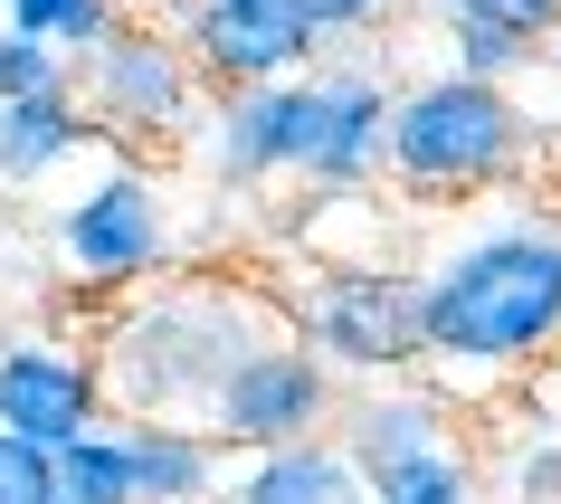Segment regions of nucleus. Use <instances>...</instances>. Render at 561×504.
Listing matches in <instances>:
<instances>
[{
    "label": "nucleus",
    "mask_w": 561,
    "mask_h": 504,
    "mask_svg": "<svg viewBox=\"0 0 561 504\" xmlns=\"http://www.w3.org/2000/svg\"><path fill=\"white\" fill-rule=\"evenodd\" d=\"M296 333L305 353H324L343 381H410L428 362V333H419V276L410 267H314L296 296Z\"/></svg>",
    "instance_id": "4"
},
{
    "label": "nucleus",
    "mask_w": 561,
    "mask_h": 504,
    "mask_svg": "<svg viewBox=\"0 0 561 504\" xmlns=\"http://www.w3.org/2000/svg\"><path fill=\"white\" fill-rule=\"evenodd\" d=\"M514 504H561V428L514 447Z\"/></svg>",
    "instance_id": "22"
},
{
    "label": "nucleus",
    "mask_w": 561,
    "mask_h": 504,
    "mask_svg": "<svg viewBox=\"0 0 561 504\" xmlns=\"http://www.w3.org/2000/svg\"><path fill=\"white\" fill-rule=\"evenodd\" d=\"M286 333V314L238 286V276H172V286H144L105 324V400L124 419H191L201 428L219 410V390L238 381V362L266 353Z\"/></svg>",
    "instance_id": "2"
},
{
    "label": "nucleus",
    "mask_w": 561,
    "mask_h": 504,
    "mask_svg": "<svg viewBox=\"0 0 561 504\" xmlns=\"http://www.w3.org/2000/svg\"><path fill=\"white\" fill-rule=\"evenodd\" d=\"M0 20H10L20 38H38V48H58V58L77 67L87 48H105L134 10H124V0H0Z\"/></svg>",
    "instance_id": "16"
},
{
    "label": "nucleus",
    "mask_w": 561,
    "mask_h": 504,
    "mask_svg": "<svg viewBox=\"0 0 561 504\" xmlns=\"http://www.w3.org/2000/svg\"><path fill=\"white\" fill-rule=\"evenodd\" d=\"M134 438V504H229V447L191 419H124Z\"/></svg>",
    "instance_id": "14"
},
{
    "label": "nucleus",
    "mask_w": 561,
    "mask_h": 504,
    "mask_svg": "<svg viewBox=\"0 0 561 504\" xmlns=\"http://www.w3.org/2000/svg\"><path fill=\"white\" fill-rule=\"evenodd\" d=\"M229 504H371L362 467L343 457V438H314V447H276V457H248L229 476Z\"/></svg>",
    "instance_id": "15"
},
{
    "label": "nucleus",
    "mask_w": 561,
    "mask_h": 504,
    "mask_svg": "<svg viewBox=\"0 0 561 504\" xmlns=\"http://www.w3.org/2000/svg\"><path fill=\"white\" fill-rule=\"evenodd\" d=\"M410 276L428 362L457 381H504L561 343V219H485Z\"/></svg>",
    "instance_id": "1"
},
{
    "label": "nucleus",
    "mask_w": 561,
    "mask_h": 504,
    "mask_svg": "<svg viewBox=\"0 0 561 504\" xmlns=\"http://www.w3.org/2000/svg\"><path fill=\"white\" fill-rule=\"evenodd\" d=\"M296 10H305V30L333 48V38H371V30H390L410 0H296Z\"/></svg>",
    "instance_id": "21"
},
{
    "label": "nucleus",
    "mask_w": 561,
    "mask_h": 504,
    "mask_svg": "<svg viewBox=\"0 0 561 504\" xmlns=\"http://www.w3.org/2000/svg\"><path fill=\"white\" fill-rule=\"evenodd\" d=\"M428 20H438L457 77H495V87H514L524 67L552 58L561 0H428Z\"/></svg>",
    "instance_id": "11"
},
{
    "label": "nucleus",
    "mask_w": 561,
    "mask_h": 504,
    "mask_svg": "<svg viewBox=\"0 0 561 504\" xmlns=\"http://www.w3.org/2000/svg\"><path fill=\"white\" fill-rule=\"evenodd\" d=\"M0 504H58V457L0 428Z\"/></svg>",
    "instance_id": "20"
},
{
    "label": "nucleus",
    "mask_w": 561,
    "mask_h": 504,
    "mask_svg": "<svg viewBox=\"0 0 561 504\" xmlns=\"http://www.w3.org/2000/svg\"><path fill=\"white\" fill-rule=\"evenodd\" d=\"M343 371H333L324 353H305V333L286 324L266 353L238 362V381L219 390V410L201 419L209 438L229 447V457H276V447H314L343 428Z\"/></svg>",
    "instance_id": "8"
},
{
    "label": "nucleus",
    "mask_w": 561,
    "mask_h": 504,
    "mask_svg": "<svg viewBox=\"0 0 561 504\" xmlns=\"http://www.w3.org/2000/svg\"><path fill=\"white\" fill-rule=\"evenodd\" d=\"M533 152V105L495 77H457V67H428L400 87V115H390V181L410 201H467V191H495L514 162Z\"/></svg>",
    "instance_id": "3"
},
{
    "label": "nucleus",
    "mask_w": 561,
    "mask_h": 504,
    "mask_svg": "<svg viewBox=\"0 0 561 504\" xmlns=\"http://www.w3.org/2000/svg\"><path fill=\"white\" fill-rule=\"evenodd\" d=\"M552 67H561V58H552Z\"/></svg>",
    "instance_id": "23"
},
{
    "label": "nucleus",
    "mask_w": 561,
    "mask_h": 504,
    "mask_svg": "<svg viewBox=\"0 0 561 504\" xmlns=\"http://www.w3.org/2000/svg\"><path fill=\"white\" fill-rule=\"evenodd\" d=\"M172 38L191 48L209 95H257L286 77H314L324 38L305 30L296 0H172Z\"/></svg>",
    "instance_id": "9"
},
{
    "label": "nucleus",
    "mask_w": 561,
    "mask_h": 504,
    "mask_svg": "<svg viewBox=\"0 0 561 504\" xmlns=\"http://www.w3.org/2000/svg\"><path fill=\"white\" fill-rule=\"evenodd\" d=\"M77 95H87L105 144H181V134H201V67L172 38V20H144V10L105 48L77 58Z\"/></svg>",
    "instance_id": "7"
},
{
    "label": "nucleus",
    "mask_w": 561,
    "mask_h": 504,
    "mask_svg": "<svg viewBox=\"0 0 561 504\" xmlns=\"http://www.w3.org/2000/svg\"><path fill=\"white\" fill-rule=\"evenodd\" d=\"M324 134H333V67H314V77H286L257 95H209L191 152L219 191H266V181H314Z\"/></svg>",
    "instance_id": "6"
},
{
    "label": "nucleus",
    "mask_w": 561,
    "mask_h": 504,
    "mask_svg": "<svg viewBox=\"0 0 561 504\" xmlns=\"http://www.w3.org/2000/svg\"><path fill=\"white\" fill-rule=\"evenodd\" d=\"M371 504H476V457L457 438L400 457L390 476H371Z\"/></svg>",
    "instance_id": "18"
},
{
    "label": "nucleus",
    "mask_w": 561,
    "mask_h": 504,
    "mask_svg": "<svg viewBox=\"0 0 561 504\" xmlns=\"http://www.w3.org/2000/svg\"><path fill=\"white\" fill-rule=\"evenodd\" d=\"M343 457L362 467V485L371 476H390L400 457H419V447H447L457 438V410H447L438 390H419V381H381V390H353V410H343Z\"/></svg>",
    "instance_id": "12"
},
{
    "label": "nucleus",
    "mask_w": 561,
    "mask_h": 504,
    "mask_svg": "<svg viewBox=\"0 0 561 504\" xmlns=\"http://www.w3.org/2000/svg\"><path fill=\"white\" fill-rule=\"evenodd\" d=\"M105 362L67 333L30 324V333H0V428L30 447H77L87 428H105Z\"/></svg>",
    "instance_id": "10"
},
{
    "label": "nucleus",
    "mask_w": 561,
    "mask_h": 504,
    "mask_svg": "<svg viewBox=\"0 0 561 504\" xmlns=\"http://www.w3.org/2000/svg\"><path fill=\"white\" fill-rule=\"evenodd\" d=\"M95 144H105V134H95L77 77L48 87V95H30V105H0V191H38V181H58L67 162H87Z\"/></svg>",
    "instance_id": "13"
},
{
    "label": "nucleus",
    "mask_w": 561,
    "mask_h": 504,
    "mask_svg": "<svg viewBox=\"0 0 561 504\" xmlns=\"http://www.w3.org/2000/svg\"><path fill=\"white\" fill-rule=\"evenodd\" d=\"M58 504H134V438H124V419L58 447Z\"/></svg>",
    "instance_id": "17"
},
{
    "label": "nucleus",
    "mask_w": 561,
    "mask_h": 504,
    "mask_svg": "<svg viewBox=\"0 0 561 504\" xmlns=\"http://www.w3.org/2000/svg\"><path fill=\"white\" fill-rule=\"evenodd\" d=\"M77 67L58 58V48H38V38H20L10 20H0V105H30V95H48V87H67Z\"/></svg>",
    "instance_id": "19"
},
{
    "label": "nucleus",
    "mask_w": 561,
    "mask_h": 504,
    "mask_svg": "<svg viewBox=\"0 0 561 504\" xmlns=\"http://www.w3.org/2000/svg\"><path fill=\"white\" fill-rule=\"evenodd\" d=\"M38 248L58 257L77 286H144L172 267V191L152 162H105L67 209L38 219Z\"/></svg>",
    "instance_id": "5"
}]
</instances>
